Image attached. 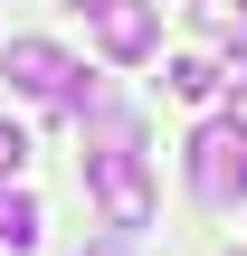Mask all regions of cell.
Listing matches in <instances>:
<instances>
[{
    "mask_svg": "<svg viewBox=\"0 0 247 256\" xmlns=\"http://www.w3.org/2000/svg\"><path fill=\"white\" fill-rule=\"evenodd\" d=\"M86 190H95V209H105L114 238L152 228V171H143L133 142H86Z\"/></svg>",
    "mask_w": 247,
    "mask_h": 256,
    "instance_id": "6da1fadb",
    "label": "cell"
},
{
    "mask_svg": "<svg viewBox=\"0 0 247 256\" xmlns=\"http://www.w3.org/2000/svg\"><path fill=\"white\" fill-rule=\"evenodd\" d=\"M0 76H10L29 104H48V114H67V104H76V57H67V48H48V38H10Z\"/></svg>",
    "mask_w": 247,
    "mask_h": 256,
    "instance_id": "7a4b0ae2",
    "label": "cell"
},
{
    "mask_svg": "<svg viewBox=\"0 0 247 256\" xmlns=\"http://www.w3.org/2000/svg\"><path fill=\"white\" fill-rule=\"evenodd\" d=\"M190 190H200V209H238L247 200V142L228 133V124L190 133Z\"/></svg>",
    "mask_w": 247,
    "mask_h": 256,
    "instance_id": "3957f363",
    "label": "cell"
},
{
    "mask_svg": "<svg viewBox=\"0 0 247 256\" xmlns=\"http://www.w3.org/2000/svg\"><path fill=\"white\" fill-rule=\"evenodd\" d=\"M86 19H95V48H105L114 66H133V57L162 48V0H95Z\"/></svg>",
    "mask_w": 247,
    "mask_h": 256,
    "instance_id": "277c9868",
    "label": "cell"
},
{
    "mask_svg": "<svg viewBox=\"0 0 247 256\" xmlns=\"http://www.w3.org/2000/svg\"><path fill=\"white\" fill-rule=\"evenodd\" d=\"M38 228H48V209H38L19 180H0V247L10 256H38Z\"/></svg>",
    "mask_w": 247,
    "mask_h": 256,
    "instance_id": "5b68a950",
    "label": "cell"
},
{
    "mask_svg": "<svg viewBox=\"0 0 247 256\" xmlns=\"http://www.w3.org/2000/svg\"><path fill=\"white\" fill-rule=\"evenodd\" d=\"M219 86H228V76H219L209 57H171V95H181V104H209Z\"/></svg>",
    "mask_w": 247,
    "mask_h": 256,
    "instance_id": "8992f818",
    "label": "cell"
},
{
    "mask_svg": "<svg viewBox=\"0 0 247 256\" xmlns=\"http://www.w3.org/2000/svg\"><path fill=\"white\" fill-rule=\"evenodd\" d=\"M19 162H29V133H19V124H0V180H19Z\"/></svg>",
    "mask_w": 247,
    "mask_h": 256,
    "instance_id": "52a82bcc",
    "label": "cell"
},
{
    "mask_svg": "<svg viewBox=\"0 0 247 256\" xmlns=\"http://www.w3.org/2000/svg\"><path fill=\"white\" fill-rule=\"evenodd\" d=\"M228 133L247 142V86H228Z\"/></svg>",
    "mask_w": 247,
    "mask_h": 256,
    "instance_id": "ba28073f",
    "label": "cell"
},
{
    "mask_svg": "<svg viewBox=\"0 0 247 256\" xmlns=\"http://www.w3.org/2000/svg\"><path fill=\"white\" fill-rule=\"evenodd\" d=\"M76 256H133V238H95V247H76Z\"/></svg>",
    "mask_w": 247,
    "mask_h": 256,
    "instance_id": "9c48e42d",
    "label": "cell"
},
{
    "mask_svg": "<svg viewBox=\"0 0 247 256\" xmlns=\"http://www.w3.org/2000/svg\"><path fill=\"white\" fill-rule=\"evenodd\" d=\"M67 10H95V0H67Z\"/></svg>",
    "mask_w": 247,
    "mask_h": 256,
    "instance_id": "30bf717a",
    "label": "cell"
},
{
    "mask_svg": "<svg viewBox=\"0 0 247 256\" xmlns=\"http://www.w3.org/2000/svg\"><path fill=\"white\" fill-rule=\"evenodd\" d=\"M238 10H247V0H238Z\"/></svg>",
    "mask_w": 247,
    "mask_h": 256,
    "instance_id": "8fae6325",
    "label": "cell"
},
{
    "mask_svg": "<svg viewBox=\"0 0 247 256\" xmlns=\"http://www.w3.org/2000/svg\"><path fill=\"white\" fill-rule=\"evenodd\" d=\"M238 256H247V247H238Z\"/></svg>",
    "mask_w": 247,
    "mask_h": 256,
    "instance_id": "7c38bea8",
    "label": "cell"
}]
</instances>
